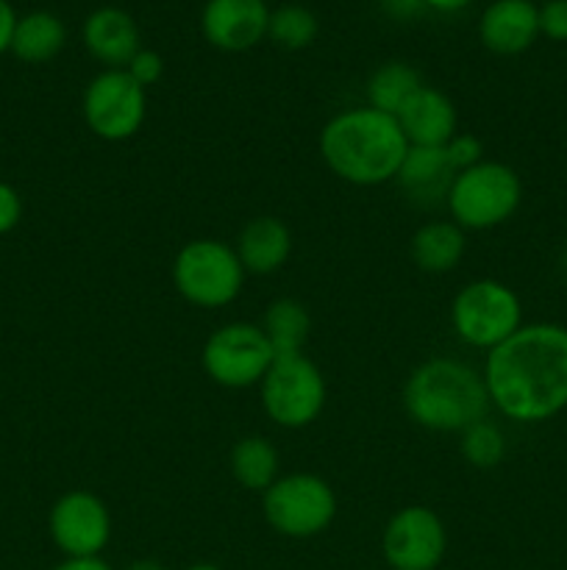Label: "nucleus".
<instances>
[{"instance_id":"nucleus-1","label":"nucleus","mask_w":567,"mask_h":570,"mask_svg":"<svg viewBox=\"0 0 567 570\" xmlns=\"http://www.w3.org/2000/svg\"><path fill=\"white\" fill-rule=\"evenodd\" d=\"M484 387L489 404L517 423H543L567 406V328L556 323L520 326L487 351Z\"/></svg>"},{"instance_id":"nucleus-2","label":"nucleus","mask_w":567,"mask_h":570,"mask_svg":"<svg viewBox=\"0 0 567 570\" xmlns=\"http://www.w3.org/2000/svg\"><path fill=\"white\" fill-rule=\"evenodd\" d=\"M317 148L328 170L354 187L392 181L409 154L398 120L372 106H356L334 115L322 126Z\"/></svg>"},{"instance_id":"nucleus-3","label":"nucleus","mask_w":567,"mask_h":570,"mask_svg":"<svg viewBox=\"0 0 567 570\" xmlns=\"http://www.w3.org/2000/svg\"><path fill=\"white\" fill-rule=\"evenodd\" d=\"M489 406L481 373L450 356L422 362L404 384L406 415L428 432L461 434L484 421Z\"/></svg>"},{"instance_id":"nucleus-4","label":"nucleus","mask_w":567,"mask_h":570,"mask_svg":"<svg viewBox=\"0 0 567 570\" xmlns=\"http://www.w3.org/2000/svg\"><path fill=\"white\" fill-rule=\"evenodd\" d=\"M523 200L520 176L504 161L484 159L456 173L448 189V215L461 232H489L511 220Z\"/></svg>"},{"instance_id":"nucleus-5","label":"nucleus","mask_w":567,"mask_h":570,"mask_svg":"<svg viewBox=\"0 0 567 570\" xmlns=\"http://www.w3.org/2000/svg\"><path fill=\"white\" fill-rule=\"evenodd\" d=\"M245 267L233 245L220 239H192L172 259V284L187 304L222 309L242 293Z\"/></svg>"},{"instance_id":"nucleus-6","label":"nucleus","mask_w":567,"mask_h":570,"mask_svg":"<svg viewBox=\"0 0 567 570\" xmlns=\"http://www.w3.org/2000/svg\"><path fill=\"white\" fill-rule=\"evenodd\" d=\"M261 512L281 538L309 540L328 532L337 518V493L317 473H287L261 493Z\"/></svg>"},{"instance_id":"nucleus-7","label":"nucleus","mask_w":567,"mask_h":570,"mask_svg":"<svg viewBox=\"0 0 567 570\" xmlns=\"http://www.w3.org/2000/svg\"><path fill=\"white\" fill-rule=\"evenodd\" d=\"M523 326V306L515 289L498 278L467 282L450 304V328L470 348L493 351Z\"/></svg>"},{"instance_id":"nucleus-8","label":"nucleus","mask_w":567,"mask_h":570,"mask_svg":"<svg viewBox=\"0 0 567 570\" xmlns=\"http://www.w3.org/2000/svg\"><path fill=\"white\" fill-rule=\"evenodd\" d=\"M259 393L265 415L281 429L311 426L328 401L326 376L304 351L276 356L259 382Z\"/></svg>"},{"instance_id":"nucleus-9","label":"nucleus","mask_w":567,"mask_h":570,"mask_svg":"<svg viewBox=\"0 0 567 570\" xmlns=\"http://www.w3.org/2000/svg\"><path fill=\"white\" fill-rule=\"evenodd\" d=\"M276 351L265 337L261 326L245 321L226 323L206 337L200 351L203 373L226 390H248L270 371Z\"/></svg>"},{"instance_id":"nucleus-10","label":"nucleus","mask_w":567,"mask_h":570,"mask_svg":"<svg viewBox=\"0 0 567 570\" xmlns=\"http://www.w3.org/2000/svg\"><path fill=\"white\" fill-rule=\"evenodd\" d=\"M83 122L103 142H126L148 117V89L128 70H100L83 89Z\"/></svg>"},{"instance_id":"nucleus-11","label":"nucleus","mask_w":567,"mask_h":570,"mask_svg":"<svg viewBox=\"0 0 567 570\" xmlns=\"http://www.w3.org/2000/svg\"><path fill=\"white\" fill-rule=\"evenodd\" d=\"M445 551L448 532L431 507H404L384 527L381 554L389 570H437Z\"/></svg>"},{"instance_id":"nucleus-12","label":"nucleus","mask_w":567,"mask_h":570,"mask_svg":"<svg viewBox=\"0 0 567 570\" xmlns=\"http://www.w3.org/2000/svg\"><path fill=\"white\" fill-rule=\"evenodd\" d=\"M48 532L64 560L100 557L111 540V512L100 495L70 490L50 507Z\"/></svg>"},{"instance_id":"nucleus-13","label":"nucleus","mask_w":567,"mask_h":570,"mask_svg":"<svg viewBox=\"0 0 567 570\" xmlns=\"http://www.w3.org/2000/svg\"><path fill=\"white\" fill-rule=\"evenodd\" d=\"M270 11L267 0H206L200 31L211 48L245 53L267 37Z\"/></svg>"},{"instance_id":"nucleus-14","label":"nucleus","mask_w":567,"mask_h":570,"mask_svg":"<svg viewBox=\"0 0 567 570\" xmlns=\"http://www.w3.org/2000/svg\"><path fill=\"white\" fill-rule=\"evenodd\" d=\"M409 148H442L459 134L456 106L442 89L422 83L395 115Z\"/></svg>"},{"instance_id":"nucleus-15","label":"nucleus","mask_w":567,"mask_h":570,"mask_svg":"<svg viewBox=\"0 0 567 570\" xmlns=\"http://www.w3.org/2000/svg\"><path fill=\"white\" fill-rule=\"evenodd\" d=\"M484 48L498 56H517L539 37V6L531 0H493L478 20Z\"/></svg>"},{"instance_id":"nucleus-16","label":"nucleus","mask_w":567,"mask_h":570,"mask_svg":"<svg viewBox=\"0 0 567 570\" xmlns=\"http://www.w3.org/2000/svg\"><path fill=\"white\" fill-rule=\"evenodd\" d=\"M83 45L89 56L103 65V70H126L128 61L142 48L139 28L128 11L117 6H100L83 20Z\"/></svg>"},{"instance_id":"nucleus-17","label":"nucleus","mask_w":567,"mask_h":570,"mask_svg":"<svg viewBox=\"0 0 567 570\" xmlns=\"http://www.w3.org/2000/svg\"><path fill=\"white\" fill-rule=\"evenodd\" d=\"M239 262H242L245 273L253 276H272L281 271L292 254V232L278 217L265 215L253 217L242 226L237 243H233Z\"/></svg>"},{"instance_id":"nucleus-18","label":"nucleus","mask_w":567,"mask_h":570,"mask_svg":"<svg viewBox=\"0 0 567 570\" xmlns=\"http://www.w3.org/2000/svg\"><path fill=\"white\" fill-rule=\"evenodd\" d=\"M454 178L456 170L445 154V145L442 148H409L398 173V184L409 195L411 204L426 206V209L445 204Z\"/></svg>"},{"instance_id":"nucleus-19","label":"nucleus","mask_w":567,"mask_h":570,"mask_svg":"<svg viewBox=\"0 0 567 570\" xmlns=\"http://www.w3.org/2000/svg\"><path fill=\"white\" fill-rule=\"evenodd\" d=\"M411 262L422 273H450L467 250V237L454 220H431L411 237Z\"/></svg>"},{"instance_id":"nucleus-20","label":"nucleus","mask_w":567,"mask_h":570,"mask_svg":"<svg viewBox=\"0 0 567 570\" xmlns=\"http://www.w3.org/2000/svg\"><path fill=\"white\" fill-rule=\"evenodd\" d=\"M228 468L239 488L250 490V493H265L278 476H281V456L278 449L261 434H248V438L237 440L228 454Z\"/></svg>"},{"instance_id":"nucleus-21","label":"nucleus","mask_w":567,"mask_h":570,"mask_svg":"<svg viewBox=\"0 0 567 570\" xmlns=\"http://www.w3.org/2000/svg\"><path fill=\"white\" fill-rule=\"evenodd\" d=\"M67 42V28L50 11H31L20 17L11 39V53L26 65H44L56 59Z\"/></svg>"},{"instance_id":"nucleus-22","label":"nucleus","mask_w":567,"mask_h":570,"mask_svg":"<svg viewBox=\"0 0 567 570\" xmlns=\"http://www.w3.org/2000/svg\"><path fill=\"white\" fill-rule=\"evenodd\" d=\"M261 332L270 340L276 356L300 354L311 332L309 309L298 298L272 301L265 312V321H261Z\"/></svg>"},{"instance_id":"nucleus-23","label":"nucleus","mask_w":567,"mask_h":570,"mask_svg":"<svg viewBox=\"0 0 567 570\" xmlns=\"http://www.w3.org/2000/svg\"><path fill=\"white\" fill-rule=\"evenodd\" d=\"M420 87L422 78L415 67L406 61H387L367 81V106L395 117Z\"/></svg>"},{"instance_id":"nucleus-24","label":"nucleus","mask_w":567,"mask_h":570,"mask_svg":"<svg viewBox=\"0 0 567 570\" xmlns=\"http://www.w3.org/2000/svg\"><path fill=\"white\" fill-rule=\"evenodd\" d=\"M320 22H317L315 11L306 9L300 3H284L270 11V26H267V37L276 45L287 50H304L317 39Z\"/></svg>"},{"instance_id":"nucleus-25","label":"nucleus","mask_w":567,"mask_h":570,"mask_svg":"<svg viewBox=\"0 0 567 570\" xmlns=\"http://www.w3.org/2000/svg\"><path fill=\"white\" fill-rule=\"evenodd\" d=\"M461 456L470 462L472 468L478 471H489V468L500 465L506 456V438L495 423H489L487 417L478 423H472L470 429L461 432V443H459Z\"/></svg>"},{"instance_id":"nucleus-26","label":"nucleus","mask_w":567,"mask_h":570,"mask_svg":"<svg viewBox=\"0 0 567 570\" xmlns=\"http://www.w3.org/2000/svg\"><path fill=\"white\" fill-rule=\"evenodd\" d=\"M445 154H448L454 170L461 173L467 170V167L484 161V142L476 134H456V137L445 145Z\"/></svg>"},{"instance_id":"nucleus-27","label":"nucleus","mask_w":567,"mask_h":570,"mask_svg":"<svg viewBox=\"0 0 567 570\" xmlns=\"http://www.w3.org/2000/svg\"><path fill=\"white\" fill-rule=\"evenodd\" d=\"M128 76L133 78V81L139 83V87L150 89L153 83L161 81V76H165V59H161L156 50L150 48H139L137 56H133L131 61H128Z\"/></svg>"},{"instance_id":"nucleus-28","label":"nucleus","mask_w":567,"mask_h":570,"mask_svg":"<svg viewBox=\"0 0 567 570\" xmlns=\"http://www.w3.org/2000/svg\"><path fill=\"white\" fill-rule=\"evenodd\" d=\"M539 33L554 42H567V0H545L539 6Z\"/></svg>"},{"instance_id":"nucleus-29","label":"nucleus","mask_w":567,"mask_h":570,"mask_svg":"<svg viewBox=\"0 0 567 570\" xmlns=\"http://www.w3.org/2000/svg\"><path fill=\"white\" fill-rule=\"evenodd\" d=\"M22 220V198L11 184L0 181V234H9Z\"/></svg>"},{"instance_id":"nucleus-30","label":"nucleus","mask_w":567,"mask_h":570,"mask_svg":"<svg viewBox=\"0 0 567 570\" xmlns=\"http://www.w3.org/2000/svg\"><path fill=\"white\" fill-rule=\"evenodd\" d=\"M17 11L9 0H0V53L11 50V39H14V28H17Z\"/></svg>"},{"instance_id":"nucleus-31","label":"nucleus","mask_w":567,"mask_h":570,"mask_svg":"<svg viewBox=\"0 0 567 570\" xmlns=\"http://www.w3.org/2000/svg\"><path fill=\"white\" fill-rule=\"evenodd\" d=\"M381 9L387 11L389 17H398V20H409V17L420 14L426 6H422V0H381Z\"/></svg>"},{"instance_id":"nucleus-32","label":"nucleus","mask_w":567,"mask_h":570,"mask_svg":"<svg viewBox=\"0 0 567 570\" xmlns=\"http://www.w3.org/2000/svg\"><path fill=\"white\" fill-rule=\"evenodd\" d=\"M53 570H115L109 562H103L100 557H87V560H64Z\"/></svg>"},{"instance_id":"nucleus-33","label":"nucleus","mask_w":567,"mask_h":570,"mask_svg":"<svg viewBox=\"0 0 567 570\" xmlns=\"http://www.w3.org/2000/svg\"><path fill=\"white\" fill-rule=\"evenodd\" d=\"M470 3L472 0H422V6H426V9L442 11V14H454V11L467 9Z\"/></svg>"},{"instance_id":"nucleus-34","label":"nucleus","mask_w":567,"mask_h":570,"mask_svg":"<svg viewBox=\"0 0 567 570\" xmlns=\"http://www.w3.org/2000/svg\"><path fill=\"white\" fill-rule=\"evenodd\" d=\"M126 570H167V568L161 566L159 560H137V562H131Z\"/></svg>"},{"instance_id":"nucleus-35","label":"nucleus","mask_w":567,"mask_h":570,"mask_svg":"<svg viewBox=\"0 0 567 570\" xmlns=\"http://www.w3.org/2000/svg\"><path fill=\"white\" fill-rule=\"evenodd\" d=\"M183 570H222V568L211 566V562H195V566H187Z\"/></svg>"},{"instance_id":"nucleus-36","label":"nucleus","mask_w":567,"mask_h":570,"mask_svg":"<svg viewBox=\"0 0 567 570\" xmlns=\"http://www.w3.org/2000/svg\"><path fill=\"white\" fill-rule=\"evenodd\" d=\"M561 265H565V271H567V254H565V259H561Z\"/></svg>"}]
</instances>
